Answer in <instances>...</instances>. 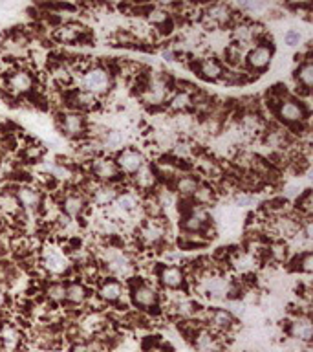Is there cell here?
<instances>
[{"mask_svg": "<svg viewBox=\"0 0 313 352\" xmlns=\"http://www.w3.org/2000/svg\"><path fill=\"white\" fill-rule=\"evenodd\" d=\"M288 334L299 343H310L313 338V324L310 314H297L288 324Z\"/></svg>", "mask_w": 313, "mask_h": 352, "instance_id": "cell-26", "label": "cell"}, {"mask_svg": "<svg viewBox=\"0 0 313 352\" xmlns=\"http://www.w3.org/2000/svg\"><path fill=\"white\" fill-rule=\"evenodd\" d=\"M275 118L280 125L288 126L291 131H308L310 125V104L304 99L290 96L282 99L273 110Z\"/></svg>", "mask_w": 313, "mask_h": 352, "instance_id": "cell-1", "label": "cell"}, {"mask_svg": "<svg viewBox=\"0 0 313 352\" xmlns=\"http://www.w3.org/2000/svg\"><path fill=\"white\" fill-rule=\"evenodd\" d=\"M169 235V224L163 219H145L137 224L136 241L143 248H159Z\"/></svg>", "mask_w": 313, "mask_h": 352, "instance_id": "cell-7", "label": "cell"}, {"mask_svg": "<svg viewBox=\"0 0 313 352\" xmlns=\"http://www.w3.org/2000/svg\"><path fill=\"white\" fill-rule=\"evenodd\" d=\"M15 200L21 206L22 211L32 214H38L40 206L44 202V192L40 187L32 186V184H15Z\"/></svg>", "mask_w": 313, "mask_h": 352, "instance_id": "cell-14", "label": "cell"}, {"mask_svg": "<svg viewBox=\"0 0 313 352\" xmlns=\"http://www.w3.org/2000/svg\"><path fill=\"white\" fill-rule=\"evenodd\" d=\"M115 164L119 167L121 175L123 176H132L136 175L137 170H141L145 165L148 164L147 158H145V154L141 151H137V148H121L119 153L115 154Z\"/></svg>", "mask_w": 313, "mask_h": 352, "instance_id": "cell-17", "label": "cell"}, {"mask_svg": "<svg viewBox=\"0 0 313 352\" xmlns=\"http://www.w3.org/2000/svg\"><path fill=\"white\" fill-rule=\"evenodd\" d=\"M200 19L207 28H231L238 21V13L231 4H209L202 8Z\"/></svg>", "mask_w": 313, "mask_h": 352, "instance_id": "cell-12", "label": "cell"}, {"mask_svg": "<svg viewBox=\"0 0 313 352\" xmlns=\"http://www.w3.org/2000/svg\"><path fill=\"white\" fill-rule=\"evenodd\" d=\"M209 329L218 332V334H227L229 330L236 327L235 314L229 312V308H209L207 310Z\"/></svg>", "mask_w": 313, "mask_h": 352, "instance_id": "cell-24", "label": "cell"}, {"mask_svg": "<svg viewBox=\"0 0 313 352\" xmlns=\"http://www.w3.org/2000/svg\"><path fill=\"white\" fill-rule=\"evenodd\" d=\"M101 145L106 148H117L123 145V132L119 131H106L101 138Z\"/></svg>", "mask_w": 313, "mask_h": 352, "instance_id": "cell-35", "label": "cell"}, {"mask_svg": "<svg viewBox=\"0 0 313 352\" xmlns=\"http://www.w3.org/2000/svg\"><path fill=\"white\" fill-rule=\"evenodd\" d=\"M147 352H167L165 349H159V346H152V349H147Z\"/></svg>", "mask_w": 313, "mask_h": 352, "instance_id": "cell-40", "label": "cell"}, {"mask_svg": "<svg viewBox=\"0 0 313 352\" xmlns=\"http://www.w3.org/2000/svg\"><path fill=\"white\" fill-rule=\"evenodd\" d=\"M103 264L110 277L115 279H123V277H130L136 270V264L132 261V257L126 252L119 250V248H108L104 250Z\"/></svg>", "mask_w": 313, "mask_h": 352, "instance_id": "cell-11", "label": "cell"}, {"mask_svg": "<svg viewBox=\"0 0 313 352\" xmlns=\"http://www.w3.org/2000/svg\"><path fill=\"white\" fill-rule=\"evenodd\" d=\"M90 299V290L82 280H70L66 283V302L73 307H82Z\"/></svg>", "mask_w": 313, "mask_h": 352, "instance_id": "cell-30", "label": "cell"}, {"mask_svg": "<svg viewBox=\"0 0 313 352\" xmlns=\"http://www.w3.org/2000/svg\"><path fill=\"white\" fill-rule=\"evenodd\" d=\"M22 341H24V334L16 324L10 323V321L0 324V343L5 351L16 352L22 346Z\"/></svg>", "mask_w": 313, "mask_h": 352, "instance_id": "cell-29", "label": "cell"}, {"mask_svg": "<svg viewBox=\"0 0 313 352\" xmlns=\"http://www.w3.org/2000/svg\"><path fill=\"white\" fill-rule=\"evenodd\" d=\"M161 57L167 63H176V60H180V52L174 48V46H169V48L161 50Z\"/></svg>", "mask_w": 313, "mask_h": 352, "instance_id": "cell-38", "label": "cell"}, {"mask_svg": "<svg viewBox=\"0 0 313 352\" xmlns=\"http://www.w3.org/2000/svg\"><path fill=\"white\" fill-rule=\"evenodd\" d=\"M10 305V288L4 283H0V310H4Z\"/></svg>", "mask_w": 313, "mask_h": 352, "instance_id": "cell-39", "label": "cell"}, {"mask_svg": "<svg viewBox=\"0 0 313 352\" xmlns=\"http://www.w3.org/2000/svg\"><path fill=\"white\" fill-rule=\"evenodd\" d=\"M43 294L48 301L55 302V305L66 302V283L65 280H57V279L49 280L48 285L44 286Z\"/></svg>", "mask_w": 313, "mask_h": 352, "instance_id": "cell-32", "label": "cell"}, {"mask_svg": "<svg viewBox=\"0 0 313 352\" xmlns=\"http://www.w3.org/2000/svg\"><path fill=\"white\" fill-rule=\"evenodd\" d=\"M216 198H218V191H216V187L207 184V182H202L200 186H198L196 192L192 195V204H196V206H202V208H207L211 204L216 202Z\"/></svg>", "mask_w": 313, "mask_h": 352, "instance_id": "cell-31", "label": "cell"}, {"mask_svg": "<svg viewBox=\"0 0 313 352\" xmlns=\"http://www.w3.org/2000/svg\"><path fill=\"white\" fill-rule=\"evenodd\" d=\"M180 217V228L183 233H202L207 241H211V213H209L207 208H202V206H196V204H191L189 208L181 211Z\"/></svg>", "mask_w": 313, "mask_h": 352, "instance_id": "cell-6", "label": "cell"}, {"mask_svg": "<svg viewBox=\"0 0 313 352\" xmlns=\"http://www.w3.org/2000/svg\"><path fill=\"white\" fill-rule=\"evenodd\" d=\"M90 178L99 184H119L123 180L119 167L110 156H95L90 160Z\"/></svg>", "mask_w": 313, "mask_h": 352, "instance_id": "cell-13", "label": "cell"}, {"mask_svg": "<svg viewBox=\"0 0 313 352\" xmlns=\"http://www.w3.org/2000/svg\"><path fill=\"white\" fill-rule=\"evenodd\" d=\"M110 208L115 209L121 217L123 214H128V217L136 214L137 211H141V195L134 189H123V191L117 192V197Z\"/></svg>", "mask_w": 313, "mask_h": 352, "instance_id": "cell-25", "label": "cell"}, {"mask_svg": "<svg viewBox=\"0 0 313 352\" xmlns=\"http://www.w3.org/2000/svg\"><path fill=\"white\" fill-rule=\"evenodd\" d=\"M293 79L297 82V88H299V94L297 98L302 96H310L312 94L313 87V63L312 59H304L302 63H299V66L295 68V74H293Z\"/></svg>", "mask_w": 313, "mask_h": 352, "instance_id": "cell-27", "label": "cell"}, {"mask_svg": "<svg viewBox=\"0 0 313 352\" xmlns=\"http://www.w3.org/2000/svg\"><path fill=\"white\" fill-rule=\"evenodd\" d=\"M128 296H130L132 305L139 312L158 310L159 301H161L158 288L147 279H137V277H132V280H128Z\"/></svg>", "mask_w": 313, "mask_h": 352, "instance_id": "cell-5", "label": "cell"}, {"mask_svg": "<svg viewBox=\"0 0 313 352\" xmlns=\"http://www.w3.org/2000/svg\"><path fill=\"white\" fill-rule=\"evenodd\" d=\"M291 270L301 272V274H312L313 272V253L310 250H302L301 253H297L295 257L291 258Z\"/></svg>", "mask_w": 313, "mask_h": 352, "instance_id": "cell-33", "label": "cell"}, {"mask_svg": "<svg viewBox=\"0 0 313 352\" xmlns=\"http://www.w3.org/2000/svg\"><path fill=\"white\" fill-rule=\"evenodd\" d=\"M114 76L115 74L110 70V66L93 63L79 76V88L101 99L114 87Z\"/></svg>", "mask_w": 313, "mask_h": 352, "instance_id": "cell-2", "label": "cell"}, {"mask_svg": "<svg viewBox=\"0 0 313 352\" xmlns=\"http://www.w3.org/2000/svg\"><path fill=\"white\" fill-rule=\"evenodd\" d=\"M57 204H59L60 213L70 220H82L84 214L92 209L86 195L81 189H71V191L62 192L59 200H57Z\"/></svg>", "mask_w": 313, "mask_h": 352, "instance_id": "cell-10", "label": "cell"}, {"mask_svg": "<svg viewBox=\"0 0 313 352\" xmlns=\"http://www.w3.org/2000/svg\"><path fill=\"white\" fill-rule=\"evenodd\" d=\"M301 32H297V30H288V32L284 33V43L288 44V46H297V44H301Z\"/></svg>", "mask_w": 313, "mask_h": 352, "instance_id": "cell-37", "label": "cell"}, {"mask_svg": "<svg viewBox=\"0 0 313 352\" xmlns=\"http://www.w3.org/2000/svg\"><path fill=\"white\" fill-rule=\"evenodd\" d=\"M273 54L275 48L271 38L253 44L251 48L246 52V57H244V70L249 72V74H262L271 65Z\"/></svg>", "mask_w": 313, "mask_h": 352, "instance_id": "cell-9", "label": "cell"}, {"mask_svg": "<svg viewBox=\"0 0 313 352\" xmlns=\"http://www.w3.org/2000/svg\"><path fill=\"white\" fill-rule=\"evenodd\" d=\"M192 349L196 352H224V340L222 334L207 329V327H198L194 334L191 336Z\"/></svg>", "mask_w": 313, "mask_h": 352, "instance_id": "cell-19", "label": "cell"}, {"mask_svg": "<svg viewBox=\"0 0 313 352\" xmlns=\"http://www.w3.org/2000/svg\"><path fill=\"white\" fill-rule=\"evenodd\" d=\"M123 296H125V285L121 279L106 275L97 280V297L106 305H117Z\"/></svg>", "mask_w": 313, "mask_h": 352, "instance_id": "cell-21", "label": "cell"}, {"mask_svg": "<svg viewBox=\"0 0 313 352\" xmlns=\"http://www.w3.org/2000/svg\"><path fill=\"white\" fill-rule=\"evenodd\" d=\"M132 189L137 191L141 197L145 195H152L156 191V187L159 186L158 173H156V167L150 164H147L141 170H137L136 175L132 176Z\"/></svg>", "mask_w": 313, "mask_h": 352, "instance_id": "cell-22", "label": "cell"}, {"mask_svg": "<svg viewBox=\"0 0 313 352\" xmlns=\"http://www.w3.org/2000/svg\"><path fill=\"white\" fill-rule=\"evenodd\" d=\"M38 266L44 270V274L51 275V277H65L68 275L73 264H71L70 257L66 255V252L57 244L46 242L40 252H38Z\"/></svg>", "mask_w": 313, "mask_h": 352, "instance_id": "cell-4", "label": "cell"}, {"mask_svg": "<svg viewBox=\"0 0 313 352\" xmlns=\"http://www.w3.org/2000/svg\"><path fill=\"white\" fill-rule=\"evenodd\" d=\"M156 279L165 290L178 292L185 288L187 272L183 266H178V264H158L156 266Z\"/></svg>", "mask_w": 313, "mask_h": 352, "instance_id": "cell-16", "label": "cell"}, {"mask_svg": "<svg viewBox=\"0 0 313 352\" xmlns=\"http://www.w3.org/2000/svg\"><path fill=\"white\" fill-rule=\"evenodd\" d=\"M313 211L312 206V189H306V191L299 195L295 202V213H299V217H302L304 220H310Z\"/></svg>", "mask_w": 313, "mask_h": 352, "instance_id": "cell-34", "label": "cell"}, {"mask_svg": "<svg viewBox=\"0 0 313 352\" xmlns=\"http://www.w3.org/2000/svg\"><path fill=\"white\" fill-rule=\"evenodd\" d=\"M191 68L200 79L209 82H220L225 70H227L222 59L214 57V55H205V57H200V59H192Z\"/></svg>", "mask_w": 313, "mask_h": 352, "instance_id": "cell-15", "label": "cell"}, {"mask_svg": "<svg viewBox=\"0 0 313 352\" xmlns=\"http://www.w3.org/2000/svg\"><path fill=\"white\" fill-rule=\"evenodd\" d=\"M235 204L238 208H251L257 204V198L251 192H236L235 195Z\"/></svg>", "mask_w": 313, "mask_h": 352, "instance_id": "cell-36", "label": "cell"}, {"mask_svg": "<svg viewBox=\"0 0 313 352\" xmlns=\"http://www.w3.org/2000/svg\"><path fill=\"white\" fill-rule=\"evenodd\" d=\"M88 35V30L79 22L68 21V22H60L59 26L51 30V37L54 41L60 44H76L82 43L84 37Z\"/></svg>", "mask_w": 313, "mask_h": 352, "instance_id": "cell-20", "label": "cell"}, {"mask_svg": "<svg viewBox=\"0 0 313 352\" xmlns=\"http://www.w3.org/2000/svg\"><path fill=\"white\" fill-rule=\"evenodd\" d=\"M194 94L196 92L174 88L172 94H170V98L167 99L165 109H169L170 112H176V114H185V112L194 109Z\"/></svg>", "mask_w": 313, "mask_h": 352, "instance_id": "cell-28", "label": "cell"}, {"mask_svg": "<svg viewBox=\"0 0 313 352\" xmlns=\"http://www.w3.org/2000/svg\"><path fill=\"white\" fill-rule=\"evenodd\" d=\"M57 129L68 140H82L88 136L90 125H88L86 116L76 110H60L55 118Z\"/></svg>", "mask_w": 313, "mask_h": 352, "instance_id": "cell-8", "label": "cell"}, {"mask_svg": "<svg viewBox=\"0 0 313 352\" xmlns=\"http://www.w3.org/2000/svg\"><path fill=\"white\" fill-rule=\"evenodd\" d=\"M37 88V77L33 72L24 66H15L5 74H2V92L10 98H30Z\"/></svg>", "mask_w": 313, "mask_h": 352, "instance_id": "cell-3", "label": "cell"}, {"mask_svg": "<svg viewBox=\"0 0 313 352\" xmlns=\"http://www.w3.org/2000/svg\"><path fill=\"white\" fill-rule=\"evenodd\" d=\"M65 107L66 110H76V112L86 114V112L97 110L101 107V101H99V98L84 92L81 88H71V90L65 92Z\"/></svg>", "mask_w": 313, "mask_h": 352, "instance_id": "cell-18", "label": "cell"}, {"mask_svg": "<svg viewBox=\"0 0 313 352\" xmlns=\"http://www.w3.org/2000/svg\"><path fill=\"white\" fill-rule=\"evenodd\" d=\"M40 352H55V351H54V349H43Z\"/></svg>", "mask_w": 313, "mask_h": 352, "instance_id": "cell-41", "label": "cell"}, {"mask_svg": "<svg viewBox=\"0 0 313 352\" xmlns=\"http://www.w3.org/2000/svg\"><path fill=\"white\" fill-rule=\"evenodd\" d=\"M202 178L196 175V173H180L176 176L172 184H170V189L176 195V198H183V200H191L192 195L196 192L198 186L202 184Z\"/></svg>", "mask_w": 313, "mask_h": 352, "instance_id": "cell-23", "label": "cell"}]
</instances>
